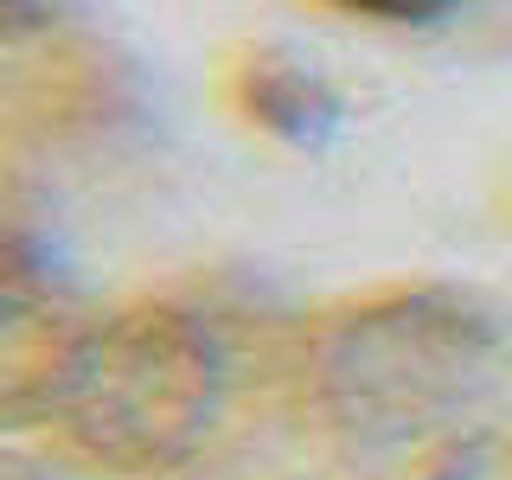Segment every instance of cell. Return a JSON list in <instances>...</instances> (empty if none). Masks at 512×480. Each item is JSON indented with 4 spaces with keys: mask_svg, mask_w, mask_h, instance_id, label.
<instances>
[{
    "mask_svg": "<svg viewBox=\"0 0 512 480\" xmlns=\"http://www.w3.org/2000/svg\"><path fill=\"white\" fill-rule=\"evenodd\" d=\"M0 7H7V26H39V20H52L58 13V0H0Z\"/></svg>",
    "mask_w": 512,
    "mask_h": 480,
    "instance_id": "cell-5",
    "label": "cell"
},
{
    "mask_svg": "<svg viewBox=\"0 0 512 480\" xmlns=\"http://www.w3.org/2000/svg\"><path fill=\"white\" fill-rule=\"evenodd\" d=\"M224 384L218 333L173 301H141L71 333L32 378V397L84 468L141 480L199 455L218 429Z\"/></svg>",
    "mask_w": 512,
    "mask_h": 480,
    "instance_id": "cell-1",
    "label": "cell"
},
{
    "mask_svg": "<svg viewBox=\"0 0 512 480\" xmlns=\"http://www.w3.org/2000/svg\"><path fill=\"white\" fill-rule=\"evenodd\" d=\"M320 7L359 13V20H384V26H429L442 13H455L461 0H320Z\"/></svg>",
    "mask_w": 512,
    "mask_h": 480,
    "instance_id": "cell-4",
    "label": "cell"
},
{
    "mask_svg": "<svg viewBox=\"0 0 512 480\" xmlns=\"http://www.w3.org/2000/svg\"><path fill=\"white\" fill-rule=\"evenodd\" d=\"M493 314L455 288H384L308 333V384L340 423H416L487 365Z\"/></svg>",
    "mask_w": 512,
    "mask_h": 480,
    "instance_id": "cell-2",
    "label": "cell"
},
{
    "mask_svg": "<svg viewBox=\"0 0 512 480\" xmlns=\"http://www.w3.org/2000/svg\"><path fill=\"white\" fill-rule=\"evenodd\" d=\"M224 90L231 109L250 128L288 141V148H320L340 128V96L314 71L308 58H295L288 45H244L224 64Z\"/></svg>",
    "mask_w": 512,
    "mask_h": 480,
    "instance_id": "cell-3",
    "label": "cell"
}]
</instances>
